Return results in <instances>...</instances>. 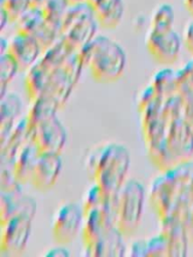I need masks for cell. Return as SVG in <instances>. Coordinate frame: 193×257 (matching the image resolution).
I'll use <instances>...</instances> for the list:
<instances>
[{"label": "cell", "mask_w": 193, "mask_h": 257, "mask_svg": "<svg viewBox=\"0 0 193 257\" xmlns=\"http://www.w3.org/2000/svg\"><path fill=\"white\" fill-rule=\"evenodd\" d=\"M131 163L129 150L120 144L109 143L94 148L86 159L89 179L106 196L119 193L126 182Z\"/></svg>", "instance_id": "cell-1"}, {"label": "cell", "mask_w": 193, "mask_h": 257, "mask_svg": "<svg viewBox=\"0 0 193 257\" xmlns=\"http://www.w3.org/2000/svg\"><path fill=\"white\" fill-rule=\"evenodd\" d=\"M77 51L95 81L113 82L123 75L127 56L123 47L115 40L98 35Z\"/></svg>", "instance_id": "cell-2"}, {"label": "cell", "mask_w": 193, "mask_h": 257, "mask_svg": "<svg viewBox=\"0 0 193 257\" xmlns=\"http://www.w3.org/2000/svg\"><path fill=\"white\" fill-rule=\"evenodd\" d=\"M192 176L193 161H188L162 172L153 180L149 201L160 221L169 215L177 199L189 187Z\"/></svg>", "instance_id": "cell-3"}, {"label": "cell", "mask_w": 193, "mask_h": 257, "mask_svg": "<svg viewBox=\"0 0 193 257\" xmlns=\"http://www.w3.org/2000/svg\"><path fill=\"white\" fill-rule=\"evenodd\" d=\"M69 6L62 18L60 38L77 51L94 37L99 23L86 1Z\"/></svg>", "instance_id": "cell-4"}, {"label": "cell", "mask_w": 193, "mask_h": 257, "mask_svg": "<svg viewBox=\"0 0 193 257\" xmlns=\"http://www.w3.org/2000/svg\"><path fill=\"white\" fill-rule=\"evenodd\" d=\"M145 201V189L139 181L130 179L118 193L116 227L125 236L133 235L141 222Z\"/></svg>", "instance_id": "cell-5"}, {"label": "cell", "mask_w": 193, "mask_h": 257, "mask_svg": "<svg viewBox=\"0 0 193 257\" xmlns=\"http://www.w3.org/2000/svg\"><path fill=\"white\" fill-rule=\"evenodd\" d=\"M83 210L77 203H65L56 211L52 226L51 234L53 240L58 245H65L75 239L83 222Z\"/></svg>", "instance_id": "cell-6"}, {"label": "cell", "mask_w": 193, "mask_h": 257, "mask_svg": "<svg viewBox=\"0 0 193 257\" xmlns=\"http://www.w3.org/2000/svg\"><path fill=\"white\" fill-rule=\"evenodd\" d=\"M28 137L40 153L60 154L66 142L65 128L56 114L28 130Z\"/></svg>", "instance_id": "cell-7"}, {"label": "cell", "mask_w": 193, "mask_h": 257, "mask_svg": "<svg viewBox=\"0 0 193 257\" xmlns=\"http://www.w3.org/2000/svg\"><path fill=\"white\" fill-rule=\"evenodd\" d=\"M33 217L19 214L1 225L0 251L1 254L15 255L22 252L28 242Z\"/></svg>", "instance_id": "cell-8"}, {"label": "cell", "mask_w": 193, "mask_h": 257, "mask_svg": "<svg viewBox=\"0 0 193 257\" xmlns=\"http://www.w3.org/2000/svg\"><path fill=\"white\" fill-rule=\"evenodd\" d=\"M181 44V38L173 28L166 31L150 29L146 38V46L150 55L161 64L174 63L179 57Z\"/></svg>", "instance_id": "cell-9"}, {"label": "cell", "mask_w": 193, "mask_h": 257, "mask_svg": "<svg viewBox=\"0 0 193 257\" xmlns=\"http://www.w3.org/2000/svg\"><path fill=\"white\" fill-rule=\"evenodd\" d=\"M166 141L178 163L192 161L193 128L183 116L169 123L166 133Z\"/></svg>", "instance_id": "cell-10"}, {"label": "cell", "mask_w": 193, "mask_h": 257, "mask_svg": "<svg viewBox=\"0 0 193 257\" xmlns=\"http://www.w3.org/2000/svg\"><path fill=\"white\" fill-rule=\"evenodd\" d=\"M61 165L60 154L40 153L29 182L30 185L40 192L50 190L58 179Z\"/></svg>", "instance_id": "cell-11"}, {"label": "cell", "mask_w": 193, "mask_h": 257, "mask_svg": "<svg viewBox=\"0 0 193 257\" xmlns=\"http://www.w3.org/2000/svg\"><path fill=\"white\" fill-rule=\"evenodd\" d=\"M42 51L39 42L30 34L17 31L8 43L7 52L16 60L19 70L29 69Z\"/></svg>", "instance_id": "cell-12"}, {"label": "cell", "mask_w": 193, "mask_h": 257, "mask_svg": "<svg viewBox=\"0 0 193 257\" xmlns=\"http://www.w3.org/2000/svg\"><path fill=\"white\" fill-rule=\"evenodd\" d=\"M35 199L23 194L22 188L13 192L0 193V225L19 214H28L34 218L36 214Z\"/></svg>", "instance_id": "cell-13"}, {"label": "cell", "mask_w": 193, "mask_h": 257, "mask_svg": "<svg viewBox=\"0 0 193 257\" xmlns=\"http://www.w3.org/2000/svg\"><path fill=\"white\" fill-rule=\"evenodd\" d=\"M125 236L117 227L107 230L92 244L84 246V256H103V257H120L126 255V246L123 241Z\"/></svg>", "instance_id": "cell-14"}, {"label": "cell", "mask_w": 193, "mask_h": 257, "mask_svg": "<svg viewBox=\"0 0 193 257\" xmlns=\"http://www.w3.org/2000/svg\"><path fill=\"white\" fill-rule=\"evenodd\" d=\"M161 222V232L168 243V256H186L189 238L182 220L174 217L164 218Z\"/></svg>", "instance_id": "cell-15"}, {"label": "cell", "mask_w": 193, "mask_h": 257, "mask_svg": "<svg viewBox=\"0 0 193 257\" xmlns=\"http://www.w3.org/2000/svg\"><path fill=\"white\" fill-rule=\"evenodd\" d=\"M98 23L106 29H114L121 23L125 6L123 0H86Z\"/></svg>", "instance_id": "cell-16"}, {"label": "cell", "mask_w": 193, "mask_h": 257, "mask_svg": "<svg viewBox=\"0 0 193 257\" xmlns=\"http://www.w3.org/2000/svg\"><path fill=\"white\" fill-rule=\"evenodd\" d=\"M0 98V139L2 145L15 125V119L21 111L22 102L20 97L13 92H6Z\"/></svg>", "instance_id": "cell-17"}, {"label": "cell", "mask_w": 193, "mask_h": 257, "mask_svg": "<svg viewBox=\"0 0 193 257\" xmlns=\"http://www.w3.org/2000/svg\"><path fill=\"white\" fill-rule=\"evenodd\" d=\"M112 227L116 226L107 219V217L101 211L100 207L85 213L80 230L83 245L87 246L92 244Z\"/></svg>", "instance_id": "cell-18"}, {"label": "cell", "mask_w": 193, "mask_h": 257, "mask_svg": "<svg viewBox=\"0 0 193 257\" xmlns=\"http://www.w3.org/2000/svg\"><path fill=\"white\" fill-rule=\"evenodd\" d=\"M51 73L52 71L46 68L39 59L27 69L23 84L26 94L31 101L43 95Z\"/></svg>", "instance_id": "cell-19"}, {"label": "cell", "mask_w": 193, "mask_h": 257, "mask_svg": "<svg viewBox=\"0 0 193 257\" xmlns=\"http://www.w3.org/2000/svg\"><path fill=\"white\" fill-rule=\"evenodd\" d=\"M40 151L31 142L28 141L19 151L14 162V172L16 179L22 185L29 183Z\"/></svg>", "instance_id": "cell-20"}, {"label": "cell", "mask_w": 193, "mask_h": 257, "mask_svg": "<svg viewBox=\"0 0 193 257\" xmlns=\"http://www.w3.org/2000/svg\"><path fill=\"white\" fill-rule=\"evenodd\" d=\"M29 141L27 118L20 119L11 131L4 144L1 145V156L4 159H15L22 147Z\"/></svg>", "instance_id": "cell-21"}, {"label": "cell", "mask_w": 193, "mask_h": 257, "mask_svg": "<svg viewBox=\"0 0 193 257\" xmlns=\"http://www.w3.org/2000/svg\"><path fill=\"white\" fill-rule=\"evenodd\" d=\"M147 149L152 164L161 172L167 171L180 164L171 153L166 137L160 141L147 145Z\"/></svg>", "instance_id": "cell-22"}, {"label": "cell", "mask_w": 193, "mask_h": 257, "mask_svg": "<svg viewBox=\"0 0 193 257\" xmlns=\"http://www.w3.org/2000/svg\"><path fill=\"white\" fill-rule=\"evenodd\" d=\"M151 85L157 95L164 100L177 94V76L176 71L171 68L158 70L152 77Z\"/></svg>", "instance_id": "cell-23"}, {"label": "cell", "mask_w": 193, "mask_h": 257, "mask_svg": "<svg viewBox=\"0 0 193 257\" xmlns=\"http://www.w3.org/2000/svg\"><path fill=\"white\" fill-rule=\"evenodd\" d=\"M72 52L73 50L64 42L63 39L59 37L51 46L44 50L39 61L50 71H53L62 66Z\"/></svg>", "instance_id": "cell-24"}, {"label": "cell", "mask_w": 193, "mask_h": 257, "mask_svg": "<svg viewBox=\"0 0 193 257\" xmlns=\"http://www.w3.org/2000/svg\"><path fill=\"white\" fill-rule=\"evenodd\" d=\"M175 20L174 8L170 3H160L153 10L151 16L150 29L156 31H166L173 28Z\"/></svg>", "instance_id": "cell-25"}, {"label": "cell", "mask_w": 193, "mask_h": 257, "mask_svg": "<svg viewBox=\"0 0 193 257\" xmlns=\"http://www.w3.org/2000/svg\"><path fill=\"white\" fill-rule=\"evenodd\" d=\"M0 187L1 192H13L21 189L14 172L15 159L0 158Z\"/></svg>", "instance_id": "cell-26"}, {"label": "cell", "mask_w": 193, "mask_h": 257, "mask_svg": "<svg viewBox=\"0 0 193 257\" xmlns=\"http://www.w3.org/2000/svg\"><path fill=\"white\" fill-rule=\"evenodd\" d=\"M18 70V63L8 52L0 54V97L7 92L6 88Z\"/></svg>", "instance_id": "cell-27"}, {"label": "cell", "mask_w": 193, "mask_h": 257, "mask_svg": "<svg viewBox=\"0 0 193 257\" xmlns=\"http://www.w3.org/2000/svg\"><path fill=\"white\" fill-rule=\"evenodd\" d=\"M177 92L182 97L193 96V59L176 71Z\"/></svg>", "instance_id": "cell-28"}, {"label": "cell", "mask_w": 193, "mask_h": 257, "mask_svg": "<svg viewBox=\"0 0 193 257\" xmlns=\"http://www.w3.org/2000/svg\"><path fill=\"white\" fill-rule=\"evenodd\" d=\"M106 195L103 193L101 188L96 185L93 184L84 194L83 199H82V210H83V215L87 212H89L92 209H95L100 207L102 204L103 200L105 199Z\"/></svg>", "instance_id": "cell-29"}, {"label": "cell", "mask_w": 193, "mask_h": 257, "mask_svg": "<svg viewBox=\"0 0 193 257\" xmlns=\"http://www.w3.org/2000/svg\"><path fill=\"white\" fill-rule=\"evenodd\" d=\"M146 248L147 257L168 256V243L162 232L150 239H147Z\"/></svg>", "instance_id": "cell-30"}, {"label": "cell", "mask_w": 193, "mask_h": 257, "mask_svg": "<svg viewBox=\"0 0 193 257\" xmlns=\"http://www.w3.org/2000/svg\"><path fill=\"white\" fill-rule=\"evenodd\" d=\"M31 0H5L2 7L6 10L11 21H18L28 10Z\"/></svg>", "instance_id": "cell-31"}, {"label": "cell", "mask_w": 193, "mask_h": 257, "mask_svg": "<svg viewBox=\"0 0 193 257\" xmlns=\"http://www.w3.org/2000/svg\"><path fill=\"white\" fill-rule=\"evenodd\" d=\"M158 97L160 96L157 95L156 91L154 90L151 84L146 88H144L138 95V99H137V106H138L139 112L141 113L147 106H149Z\"/></svg>", "instance_id": "cell-32"}, {"label": "cell", "mask_w": 193, "mask_h": 257, "mask_svg": "<svg viewBox=\"0 0 193 257\" xmlns=\"http://www.w3.org/2000/svg\"><path fill=\"white\" fill-rule=\"evenodd\" d=\"M129 256L133 257H147V248H146V240H137L130 246V251L128 253Z\"/></svg>", "instance_id": "cell-33"}, {"label": "cell", "mask_w": 193, "mask_h": 257, "mask_svg": "<svg viewBox=\"0 0 193 257\" xmlns=\"http://www.w3.org/2000/svg\"><path fill=\"white\" fill-rule=\"evenodd\" d=\"M184 224H185V228H186L187 235L189 238V242L193 243V202H192V204L188 210V213L185 217Z\"/></svg>", "instance_id": "cell-34"}, {"label": "cell", "mask_w": 193, "mask_h": 257, "mask_svg": "<svg viewBox=\"0 0 193 257\" xmlns=\"http://www.w3.org/2000/svg\"><path fill=\"white\" fill-rule=\"evenodd\" d=\"M184 43L187 50L193 54V21L188 23L184 31Z\"/></svg>", "instance_id": "cell-35"}, {"label": "cell", "mask_w": 193, "mask_h": 257, "mask_svg": "<svg viewBox=\"0 0 193 257\" xmlns=\"http://www.w3.org/2000/svg\"><path fill=\"white\" fill-rule=\"evenodd\" d=\"M44 256H51V257H67L69 256V252L67 251L66 248L60 246L57 247H52L49 250H47L44 253Z\"/></svg>", "instance_id": "cell-36"}, {"label": "cell", "mask_w": 193, "mask_h": 257, "mask_svg": "<svg viewBox=\"0 0 193 257\" xmlns=\"http://www.w3.org/2000/svg\"><path fill=\"white\" fill-rule=\"evenodd\" d=\"M184 6L186 10L193 15V0H184Z\"/></svg>", "instance_id": "cell-37"}, {"label": "cell", "mask_w": 193, "mask_h": 257, "mask_svg": "<svg viewBox=\"0 0 193 257\" xmlns=\"http://www.w3.org/2000/svg\"><path fill=\"white\" fill-rule=\"evenodd\" d=\"M189 190L191 192V194L193 195V176H192V179H191V182L189 184Z\"/></svg>", "instance_id": "cell-38"}]
</instances>
